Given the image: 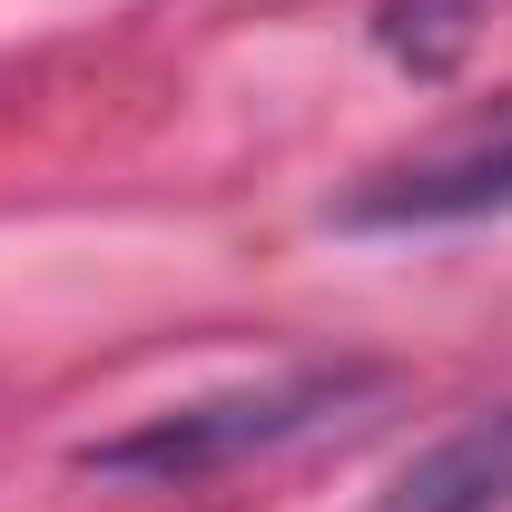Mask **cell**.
Segmentation results:
<instances>
[{
	"label": "cell",
	"instance_id": "cell-3",
	"mask_svg": "<svg viewBox=\"0 0 512 512\" xmlns=\"http://www.w3.org/2000/svg\"><path fill=\"white\" fill-rule=\"evenodd\" d=\"M365 512H512V404L463 414L444 444H424Z\"/></svg>",
	"mask_w": 512,
	"mask_h": 512
},
{
	"label": "cell",
	"instance_id": "cell-1",
	"mask_svg": "<svg viewBox=\"0 0 512 512\" xmlns=\"http://www.w3.org/2000/svg\"><path fill=\"white\" fill-rule=\"evenodd\" d=\"M355 394H375V365H286L266 384H227V394H197V404H168V414H138L128 434L79 444V473L138 483V493H188L207 473H237L256 453L316 434Z\"/></svg>",
	"mask_w": 512,
	"mask_h": 512
},
{
	"label": "cell",
	"instance_id": "cell-2",
	"mask_svg": "<svg viewBox=\"0 0 512 512\" xmlns=\"http://www.w3.org/2000/svg\"><path fill=\"white\" fill-rule=\"evenodd\" d=\"M345 227H473V217H512V119L483 138H453L434 158L384 168L375 188L335 207Z\"/></svg>",
	"mask_w": 512,
	"mask_h": 512
}]
</instances>
